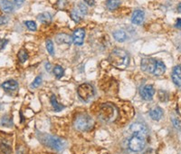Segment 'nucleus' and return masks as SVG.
<instances>
[{
	"instance_id": "obj_19",
	"label": "nucleus",
	"mask_w": 181,
	"mask_h": 154,
	"mask_svg": "<svg viewBox=\"0 0 181 154\" xmlns=\"http://www.w3.org/2000/svg\"><path fill=\"white\" fill-rule=\"evenodd\" d=\"M83 16H84V15L81 14V12L78 10L77 7H76V8H73V9L72 10V12H71V17H72V19L75 23H79V22L82 20Z\"/></svg>"
},
{
	"instance_id": "obj_38",
	"label": "nucleus",
	"mask_w": 181,
	"mask_h": 154,
	"mask_svg": "<svg viewBox=\"0 0 181 154\" xmlns=\"http://www.w3.org/2000/svg\"><path fill=\"white\" fill-rule=\"evenodd\" d=\"M176 27L181 29V18H179L177 20V23H176Z\"/></svg>"
},
{
	"instance_id": "obj_21",
	"label": "nucleus",
	"mask_w": 181,
	"mask_h": 154,
	"mask_svg": "<svg viewBox=\"0 0 181 154\" xmlns=\"http://www.w3.org/2000/svg\"><path fill=\"white\" fill-rule=\"evenodd\" d=\"M105 5L109 10H115L121 5V0H107Z\"/></svg>"
},
{
	"instance_id": "obj_20",
	"label": "nucleus",
	"mask_w": 181,
	"mask_h": 154,
	"mask_svg": "<svg viewBox=\"0 0 181 154\" xmlns=\"http://www.w3.org/2000/svg\"><path fill=\"white\" fill-rule=\"evenodd\" d=\"M38 20L40 22H42L43 24H49L51 21H52V15L49 14L48 12H43V13H41L37 16Z\"/></svg>"
},
{
	"instance_id": "obj_29",
	"label": "nucleus",
	"mask_w": 181,
	"mask_h": 154,
	"mask_svg": "<svg viewBox=\"0 0 181 154\" xmlns=\"http://www.w3.org/2000/svg\"><path fill=\"white\" fill-rule=\"evenodd\" d=\"M1 149H2V152L6 154H10L11 153V147L9 144H7L6 142H4L1 144Z\"/></svg>"
},
{
	"instance_id": "obj_13",
	"label": "nucleus",
	"mask_w": 181,
	"mask_h": 154,
	"mask_svg": "<svg viewBox=\"0 0 181 154\" xmlns=\"http://www.w3.org/2000/svg\"><path fill=\"white\" fill-rule=\"evenodd\" d=\"M1 9L6 13H11L14 11V3L12 0H1L0 2Z\"/></svg>"
},
{
	"instance_id": "obj_3",
	"label": "nucleus",
	"mask_w": 181,
	"mask_h": 154,
	"mask_svg": "<svg viewBox=\"0 0 181 154\" xmlns=\"http://www.w3.org/2000/svg\"><path fill=\"white\" fill-rule=\"evenodd\" d=\"M94 125L93 120L87 114H80L76 117L74 122V127L79 131H89Z\"/></svg>"
},
{
	"instance_id": "obj_4",
	"label": "nucleus",
	"mask_w": 181,
	"mask_h": 154,
	"mask_svg": "<svg viewBox=\"0 0 181 154\" xmlns=\"http://www.w3.org/2000/svg\"><path fill=\"white\" fill-rule=\"evenodd\" d=\"M116 115H117L116 109L112 104L106 103V104H103L101 107L99 117L103 122H112L115 119Z\"/></svg>"
},
{
	"instance_id": "obj_2",
	"label": "nucleus",
	"mask_w": 181,
	"mask_h": 154,
	"mask_svg": "<svg viewBox=\"0 0 181 154\" xmlns=\"http://www.w3.org/2000/svg\"><path fill=\"white\" fill-rule=\"evenodd\" d=\"M39 140L42 141L43 144H44L45 146L56 150V151H63L64 148L65 147V142L64 140L62 139L54 136V135H50V134H46V133H39L38 135Z\"/></svg>"
},
{
	"instance_id": "obj_6",
	"label": "nucleus",
	"mask_w": 181,
	"mask_h": 154,
	"mask_svg": "<svg viewBox=\"0 0 181 154\" xmlns=\"http://www.w3.org/2000/svg\"><path fill=\"white\" fill-rule=\"evenodd\" d=\"M145 145H146V142H145L144 138L140 137L139 135H136V134L129 140V148L131 152H141L145 148Z\"/></svg>"
},
{
	"instance_id": "obj_22",
	"label": "nucleus",
	"mask_w": 181,
	"mask_h": 154,
	"mask_svg": "<svg viewBox=\"0 0 181 154\" xmlns=\"http://www.w3.org/2000/svg\"><path fill=\"white\" fill-rule=\"evenodd\" d=\"M0 124L2 126L6 127V128H10V127L13 126V121L12 119L9 117V116H4L1 118V121H0Z\"/></svg>"
},
{
	"instance_id": "obj_27",
	"label": "nucleus",
	"mask_w": 181,
	"mask_h": 154,
	"mask_svg": "<svg viewBox=\"0 0 181 154\" xmlns=\"http://www.w3.org/2000/svg\"><path fill=\"white\" fill-rule=\"evenodd\" d=\"M46 49H47L48 53H49L51 56H54V55H55V48H54V44H53V42H52L50 39L46 40Z\"/></svg>"
},
{
	"instance_id": "obj_40",
	"label": "nucleus",
	"mask_w": 181,
	"mask_h": 154,
	"mask_svg": "<svg viewBox=\"0 0 181 154\" xmlns=\"http://www.w3.org/2000/svg\"><path fill=\"white\" fill-rule=\"evenodd\" d=\"M45 69H46L47 71L51 70V65H50V63H48V62H47V63L45 64Z\"/></svg>"
},
{
	"instance_id": "obj_39",
	"label": "nucleus",
	"mask_w": 181,
	"mask_h": 154,
	"mask_svg": "<svg viewBox=\"0 0 181 154\" xmlns=\"http://www.w3.org/2000/svg\"><path fill=\"white\" fill-rule=\"evenodd\" d=\"M144 154H156V152H155V151H154L153 149H150V150H148Z\"/></svg>"
},
{
	"instance_id": "obj_37",
	"label": "nucleus",
	"mask_w": 181,
	"mask_h": 154,
	"mask_svg": "<svg viewBox=\"0 0 181 154\" xmlns=\"http://www.w3.org/2000/svg\"><path fill=\"white\" fill-rule=\"evenodd\" d=\"M14 2L17 6H21L24 4L25 0H14Z\"/></svg>"
},
{
	"instance_id": "obj_16",
	"label": "nucleus",
	"mask_w": 181,
	"mask_h": 154,
	"mask_svg": "<svg viewBox=\"0 0 181 154\" xmlns=\"http://www.w3.org/2000/svg\"><path fill=\"white\" fill-rule=\"evenodd\" d=\"M166 72V65L163 62L161 61H157L156 63V66H155V69H154L153 74L154 75H157V76H161L165 73Z\"/></svg>"
},
{
	"instance_id": "obj_34",
	"label": "nucleus",
	"mask_w": 181,
	"mask_h": 154,
	"mask_svg": "<svg viewBox=\"0 0 181 154\" xmlns=\"http://www.w3.org/2000/svg\"><path fill=\"white\" fill-rule=\"evenodd\" d=\"M7 21H8L7 17H6L4 15H0V26L6 25L7 23Z\"/></svg>"
},
{
	"instance_id": "obj_31",
	"label": "nucleus",
	"mask_w": 181,
	"mask_h": 154,
	"mask_svg": "<svg viewBox=\"0 0 181 154\" xmlns=\"http://www.w3.org/2000/svg\"><path fill=\"white\" fill-rule=\"evenodd\" d=\"M77 8H78V10L81 12V14L83 15H85L87 14V12H88V9H87L86 6L84 4H83V3H79Z\"/></svg>"
},
{
	"instance_id": "obj_1",
	"label": "nucleus",
	"mask_w": 181,
	"mask_h": 154,
	"mask_svg": "<svg viewBox=\"0 0 181 154\" xmlns=\"http://www.w3.org/2000/svg\"><path fill=\"white\" fill-rule=\"evenodd\" d=\"M109 62L113 67L119 70H125L130 63V56L125 50L115 48L109 56Z\"/></svg>"
},
{
	"instance_id": "obj_18",
	"label": "nucleus",
	"mask_w": 181,
	"mask_h": 154,
	"mask_svg": "<svg viewBox=\"0 0 181 154\" xmlns=\"http://www.w3.org/2000/svg\"><path fill=\"white\" fill-rule=\"evenodd\" d=\"M113 37H114V39L116 40V41H118V42L120 43H122L126 41V39H127V35H126V33L124 31H122V30H117V31H115L114 33H113Z\"/></svg>"
},
{
	"instance_id": "obj_11",
	"label": "nucleus",
	"mask_w": 181,
	"mask_h": 154,
	"mask_svg": "<svg viewBox=\"0 0 181 154\" xmlns=\"http://www.w3.org/2000/svg\"><path fill=\"white\" fill-rule=\"evenodd\" d=\"M172 81L178 87H181V65H177L172 70Z\"/></svg>"
},
{
	"instance_id": "obj_25",
	"label": "nucleus",
	"mask_w": 181,
	"mask_h": 154,
	"mask_svg": "<svg viewBox=\"0 0 181 154\" xmlns=\"http://www.w3.org/2000/svg\"><path fill=\"white\" fill-rule=\"evenodd\" d=\"M54 73H55V75H56L57 79H60V78H62L64 76V68L62 66L56 65V66H55V68H54Z\"/></svg>"
},
{
	"instance_id": "obj_7",
	"label": "nucleus",
	"mask_w": 181,
	"mask_h": 154,
	"mask_svg": "<svg viewBox=\"0 0 181 154\" xmlns=\"http://www.w3.org/2000/svg\"><path fill=\"white\" fill-rule=\"evenodd\" d=\"M130 131L135 133L136 135H139L142 138H145L148 135V128L146 125L140 123H134L130 127Z\"/></svg>"
},
{
	"instance_id": "obj_32",
	"label": "nucleus",
	"mask_w": 181,
	"mask_h": 154,
	"mask_svg": "<svg viewBox=\"0 0 181 154\" xmlns=\"http://www.w3.org/2000/svg\"><path fill=\"white\" fill-rule=\"evenodd\" d=\"M165 95H168L165 91H159L158 92V97H159L161 102H166V101H167L168 97H165Z\"/></svg>"
},
{
	"instance_id": "obj_17",
	"label": "nucleus",
	"mask_w": 181,
	"mask_h": 154,
	"mask_svg": "<svg viewBox=\"0 0 181 154\" xmlns=\"http://www.w3.org/2000/svg\"><path fill=\"white\" fill-rule=\"evenodd\" d=\"M56 42L57 44H70L72 42V37H71L70 35H66V34H59L56 35Z\"/></svg>"
},
{
	"instance_id": "obj_5",
	"label": "nucleus",
	"mask_w": 181,
	"mask_h": 154,
	"mask_svg": "<svg viewBox=\"0 0 181 154\" xmlns=\"http://www.w3.org/2000/svg\"><path fill=\"white\" fill-rule=\"evenodd\" d=\"M77 94L79 97L84 102H88L95 94V90L93 86L90 84H80L77 89Z\"/></svg>"
},
{
	"instance_id": "obj_15",
	"label": "nucleus",
	"mask_w": 181,
	"mask_h": 154,
	"mask_svg": "<svg viewBox=\"0 0 181 154\" xmlns=\"http://www.w3.org/2000/svg\"><path fill=\"white\" fill-rule=\"evenodd\" d=\"M162 115H163V110L158 106L154 107L153 109L150 111V116L154 121H159L162 118Z\"/></svg>"
},
{
	"instance_id": "obj_23",
	"label": "nucleus",
	"mask_w": 181,
	"mask_h": 154,
	"mask_svg": "<svg viewBox=\"0 0 181 154\" xmlns=\"http://www.w3.org/2000/svg\"><path fill=\"white\" fill-rule=\"evenodd\" d=\"M51 103H52V105L54 107V110L56 112H61L64 108V106H63V105H61V104L58 103V102L56 100V95H52V97H51Z\"/></svg>"
},
{
	"instance_id": "obj_24",
	"label": "nucleus",
	"mask_w": 181,
	"mask_h": 154,
	"mask_svg": "<svg viewBox=\"0 0 181 154\" xmlns=\"http://www.w3.org/2000/svg\"><path fill=\"white\" fill-rule=\"evenodd\" d=\"M18 60L20 63H25L26 61H27L28 59V54L27 52L25 49H21L18 53Z\"/></svg>"
},
{
	"instance_id": "obj_9",
	"label": "nucleus",
	"mask_w": 181,
	"mask_h": 154,
	"mask_svg": "<svg viewBox=\"0 0 181 154\" xmlns=\"http://www.w3.org/2000/svg\"><path fill=\"white\" fill-rule=\"evenodd\" d=\"M154 94H155V89H154L153 85L151 84H148L144 86L142 90L140 91V95L145 101H151Z\"/></svg>"
},
{
	"instance_id": "obj_10",
	"label": "nucleus",
	"mask_w": 181,
	"mask_h": 154,
	"mask_svg": "<svg viewBox=\"0 0 181 154\" xmlns=\"http://www.w3.org/2000/svg\"><path fill=\"white\" fill-rule=\"evenodd\" d=\"M72 42L76 45H82L84 44V37H85V30L84 28L76 29L72 34Z\"/></svg>"
},
{
	"instance_id": "obj_41",
	"label": "nucleus",
	"mask_w": 181,
	"mask_h": 154,
	"mask_svg": "<svg viewBox=\"0 0 181 154\" xmlns=\"http://www.w3.org/2000/svg\"><path fill=\"white\" fill-rule=\"evenodd\" d=\"M178 10H179V13H181V3L179 5V6H178Z\"/></svg>"
},
{
	"instance_id": "obj_12",
	"label": "nucleus",
	"mask_w": 181,
	"mask_h": 154,
	"mask_svg": "<svg viewBox=\"0 0 181 154\" xmlns=\"http://www.w3.org/2000/svg\"><path fill=\"white\" fill-rule=\"evenodd\" d=\"M145 18V13L142 10H135L131 16V22L134 25H141Z\"/></svg>"
},
{
	"instance_id": "obj_28",
	"label": "nucleus",
	"mask_w": 181,
	"mask_h": 154,
	"mask_svg": "<svg viewBox=\"0 0 181 154\" xmlns=\"http://www.w3.org/2000/svg\"><path fill=\"white\" fill-rule=\"evenodd\" d=\"M42 76H37L35 80H34V82L31 84V88L32 89H35V88H37V87H39L40 86V84H42Z\"/></svg>"
},
{
	"instance_id": "obj_36",
	"label": "nucleus",
	"mask_w": 181,
	"mask_h": 154,
	"mask_svg": "<svg viewBox=\"0 0 181 154\" xmlns=\"http://www.w3.org/2000/svg\"><path fill=\"white\" fill-rule=\"evenodd\" d=\"M84 1L90 6H93L95 4V0H84Z\"/></svg>"
},
{
	"instance_id": "obj_33",
	"label": "nucleus",
	"mask_w": 181,
	"mask_h": 154,
	"mask_svg": "<svg viewBox=\"0 0 181 154\" xmlns=\"http://www.w3.org/2000/svg\"><path fill=\"white\" fill-rule=\"evenodd\" d=\"M172 123H173V125L176 129L181 131V121L179 119H173L172 120Z\"/></svg>"
},
{
	"instance_id": "obj_8",
	"label": "nucleus",
	"mask_w": 181,
	"mask_h": 154,
	"mask_svg": "<svg viewBox=\"0 0 181 154\" xmlns=\"http://www.w3.org/2000/svg\"><path fill=\"white\" fill-rule=\"evenodd\" d=\"M156 63H157V61L153 58H143L141 60V64H140L141 69L146 73H153L155 66H156Z\"/></svg>"
},
{
	"instance_id": "obj_30",
	"label": "nucleus",
	"mask_w": 181,
	"mask_h": 154,
	"mask_svg": "<svg viewBox=\"0 0 181 154\" xmlns=\"http://www.w3.org/2000/svg\"><path fill=\"white\" fill-rule=\"evenodd\" d=\"M25 24H26L28 30H30V31H35L37 28L35 22H34V21H26Z\"/></svg>"
},
{
	"instance_id": "obj_26",
	"label": "nucleus",
	"mask_w": 181,
	"mask_h": 154,
	"mask_svg": "<svg viewBox=\"0 0 181 154\" xmlns=\"http://www.w3.org/2000/svg\"><path fill=\"white\" fill-rule=\"evenodd\" d=\"M67 5H68V1L67 0H57V2L56 3V6L57 7V9H59V10L65 9Z\"/></svg>"
},
{
	"instance_id": "obj_35",
	"label": "nucleus",
	"mask_w": 181,
	"mask_h": 154,
	"mask_svg": "<svg viewBox=\"0 0 181 154\" xmlns=\"http://www.w3.org/2000/svg\"><path fill=\"white\" fill-rule=\"evenodd\" d=\"M8 43L7 40H6V39H2V40H0V51L1 50H3L4 48H5V46H6V44Z\"/></svg>"
},
{
	"instance_id": "obj_14",
	"label": "nucleus",
	"mask_w": 181,
	"mask_h": 154,
	"mask_svg": "<svg viewBox=\"0 0 181 154\" xmlns=\"http://www.w3.org/2000/svg\"><path fill=\"white\" fill-rule=\"evenodd\" d=\"M2 88L6 92L16 91L18 88V83L14 80H9V81H6L2 84Z\"/></svg>"
}]
</instances>
